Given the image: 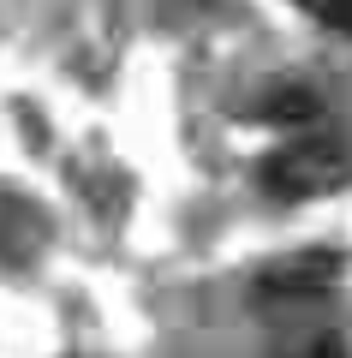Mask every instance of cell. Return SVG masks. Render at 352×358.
Masks as SVG:
<instances>
[{"label":"cell","mask_w":352,"mask_h":358,"mask_svg":"<svg viewBox=\"0 0 352 358\" xmlns=\"http://www.w3.org/2000/svg\"><path fill=\"white\" fill-rule=\"evenodd\" d=\"M257 179H263V192L281 197V203H304V197H323L335 185H346V150L328 143V138H299L287 150L263 155Z\"/></svg>","instance_id":"cell-1"},{"label":"cell","mask_w":352,"mask_h":358,"mask_svg":"<svg viewBox=\"0 0 352 358\" xmlns=\"http://www.w3.org/2000/svg\"><path fill=\"white\" fill-rule=\"evenodd\" d=\"M340 281V257L335 251H299L287 257V263H269L263 275H257V305H316L323 293H335Z\"/></svg>","instance_id":"cell-2"},{"label":"cell","mask_w":352,"mask_h":358,"mask_svg":"<svg viewBox=\"0 0 352 358\" xmlns=\"http://www.w3.org/2000/svg\"><path fill=\"white\" fill-rule=\"evenodd\" d=\"M36 245H42V221L24 203H0V257L6 263H24Z\"/></svg>","instance_id":"cell-3"},{"label":"cell","mask_w":352,"mask_h":358,"mask_svg":"<svg viewBox=\"0 0 352 358\" xmlns=\"http://www.w3.org/2000/svg\"><path fill=\"white\" fill-rule=\"evenodd\" d=\"M263 120H281V126H311L316 120V96L299 84H281L263 96Z\"/></svg>","instance_id":"cell-4"},{"label":"cell","mask_w":352,"mask_h":358,"mask_svg":"<svg viewBox=\"0 0 352 358\" xmlns=\"http://www.w3.org/2000/svg\"><path fill=\"white\" fill-rule=\"evenodd\" d=\"M293 6H304L316 24H328V30H340V36H352V0H293Z\"/></svg>","instance_id":"cell-5"},{"label":"cell","mask_w":352,"mask_h":358,"mask_svg":"<svg viewBox=\"0 0 352 358\" xmlns=\"http://www.w3.org/2000/svg\"><path fill=\"white\" fill-rule=\"evenodd\" d=\"M281 358H346V346L335 341V334H311V341H299V346H287Z\"/></svg>","instance_id":"cell-6"}]
</instances>
